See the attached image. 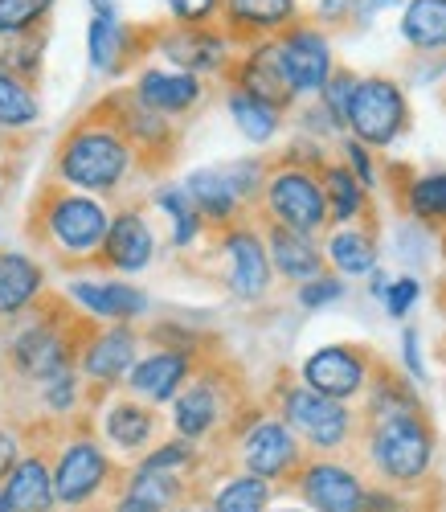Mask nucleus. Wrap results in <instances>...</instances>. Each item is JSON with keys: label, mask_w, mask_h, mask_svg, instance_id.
Here are the masks:
<instances>
[{"label": "nucleus", "mask_w": 446, "mask_h": 512, "mask_svg": "<svg viewBox=\"0 0 446 512\" xmlns=\"http://www.w3.org/2000/svg\"><path fill=\"white\" fill-rule=\"evenodd\" d=\"M131 160H136V148L127 144V136L111 119H99L74 127L62 140L58 177L78 193H115L131 173Z\"/></svg>", "instance_id": "nucleus-1"}, {"label": "nucleus", "mask_w": 446, "mask_h": 512, "mask_svg": "<svg viewBox=\"0 0 446 512\" xmlns=\"http://www.w3.org/2000/svg\"><path fill=\"white\" fill-rule=\"evenodd\" d=\"M369 455L377 463V472L393 484H418L430 463H434V431L430 422L418 414H389L373 418L369 431Z\"/></svg>", "instance_id": "nucleus-2"}, {"label": "nucleus", "mask_w": 446, "mask_h": 512, "mask_svg": "<svg viewBox=\"0 0 446 512\" xmlns=\"http://www.w3.org/2000/svg\"><path fill=\"white\" fill-rule=\"evenodd\" d=\"M262 205L271 213L275 226L299 230L316 238L332 218H328V193L316 168L307 164H279L262 189Z\"/></svg>", "instance_id": "nucleus-3"}, {"label": "nucleus", "mask_w": 446, "mask_h": 512, "mask_svg": "<svg viewBox=\"0 0 446 512\" xmlns=\"http://www.w3.org/2000/svg\"><path fill=\"white\" fill-rule=\"evenodd\" d=\"M111 218H115V213L99 197L70 193V189L54 193L46 201V209H41V222H46L50 242L62 254H70V259H86V254L103 250L107 230H111Z\"/></svg>", "instance_id": "nucleus-4"}, {"label": "nucleus", "mask_w": 446, "mask_h": 512, "mask_svg": "<svg viewBox=\"0 0 446 512\" xmlns=\"http://www.w3.org/2000/svg\"><path fill=\"white\" fill-rule=\"evenodd\" d=\"M410 127V103L406 91L385 74L361 78V87L348 107V136L361 140L365 148H389Z\"/></svg>", "instance_id": "nucleus-5"}, {"label": "nucleus", "mask_w": 446, "mask_h": 512, "mask_svg": "<svg viewBox=\"0 0 446 512\" xmlns=\"http://www.w3.org/2000/svg\"><path fill=\"white\" fill-rule=\"evenodd\" d=\"M283 422L307 443L311 451H340L352 439V410L348 402H336L328 394H316L303 381L283 390Z\"/></svg>", "instance_id": "nucleus-6"}, {"label": "nucleus", "mask_w": 446, "mask_h": 512, "mask_svg": "<svg viewBox=\"0 0 446 512\" xmlns=\"http://www.w3.org/2000/svg\"><path fill=\"white\" fill-rule=\"evenodd\" d=\"M221 250H226V287L234 300L254 304L271 291L275 279V263L271 250H266V238L254 226H230L221 234Z\"/></svg>", "instance_id": "nucleus-7"}, {"label": "nucleus", "mask_w": 446, "mask_h": 512, "mask_svg": "<svg viewBox=\"0 0 446 512\" xmlns=\"http://www.w3.org/2000/svg\"><path fill=\"white\" fill-rule=\"evenodd\" d=\"M369 369L373 361L356 345H324L299 365V381L336 402H352L369 390Z\"/></svg>", "instance_id": "nucleus-8"}, {"label": "nucleus", "mask_w": 446, "mask_h": 512, "mask_svg": "<svg viewBox=\"0 0 446 512\" xmlns=\"http://www.w3.org/2000/svg\"><path fill=\"white\" fill-rule=\"evenodd\" d=\"M275 41H279L283 70H287V78H291L295 99H303V95H320V91L328 87V78L336 74L328 37H324L316 25L295 21V25H291L287 33H279Z\"/></svg>", "instance_id": "nucleus-9"}, {"label": "nucleus", "mask_w": 446, "mask_h": 512, "mask_svg": "<svg viewBox=\"0 0 446 512\" xmlns=\"http://www.w3.org/2000/svg\"><path fill=\"white\" fill-rule=\"evenodd\" d=\"M242 463L250 476H262L271 484L283 476H299L303 467L299 435L283 418H254V426L242 435Z\"/></svg>", "instance_id": "nucleus-10"}, {"label": "nucleus", "mask_w": 446, "mask_h": 512, "mask_svg": "<svg viewBox=\"0 0 446 512\" xmlns=\"http://www.w3.org/2000/svg\"><path fill=\"white\" fill-rule=\"evenodd\" d=\"M299 492L311 512H365V484L336 459H311L299 467Z\"/></svg>", "instance_id": "nucleus-11"}, {"label": "nucleus", "mask_w": 446, "mask_h": 512, "mask_svg": "<svg viewBox=\"0 0 446 512\" xmlns=\"http://www.w3.org/2000/svg\"><path fill=\"white\" fill-rule=\"evenodd\" d=\"M111 476V459L107 451L95 443V439H74L62 447L58 455V467H54V492H58V504L74 508V504H86L91 496L103 492Z\"/></svg>", "instance_id": "nucleus-12"}, {"label": "nucleus", "mask_w": 446, "mask_h": 512, "mask_svg": "<svg viewBox=\"0 0 446 512\" xmlns=\"http://www.w3.org/2000/svg\"><path fill=\"white\" fill-rule=\"evenodd\" d=\"M160 54L185 74H217L230 66V37L209 25H176L160 37Z\"/></svg>", "instance_id": "nucleus-13"}, {"label": "nucleus", "mask_w": 446, "mask_h": 512, "mask_svg": "<svg viewBox=\"0 0 446 512\" xmlns=\"http://www.w3.org/2000/svg\"><path fill=\"white\" fill-rule=\"evenodd\" d=\"M189 377H193V353L189 349H160L152 357H140L123 386L131 390V398L160 406V402H176V394L189 386Z\"/></svg>", "instance_id": "nucleus-14"}, {"label": "nucleus", "mask_w": 446, "mask_h": 512, "mask_svg": "<svg viewBox=\"0 0 446 512\" xmlns=\"http://www.w3.org/2000/svg\"><path fill=\"white\" fill-rule=\"evenodd\" d=\"M234 87L275 103V107H291L295 103V91H291V78L283 70V54H279V41L266 37V41H254V46L238 58L234 66Z\"/></svg>", "instance_id": "nucleus-15"}, {"label": "nucleus", "mask_w": 446, "mask_h": 512, "mask_svg": "<svg viewBox=\"0 0 446 512\" xmlns=\"http://www.w3.org/2000/svg\"><path fill=\"white\" fill-rule=\"evenodd\" d=\"M66 291L86 316L107 320V324H131L136 316L148 312V295L119 279H70Z\"/></svg>", "instance_id": "nucleus-16"}, {"label": "nucleus", "mask_w": 446, "mask_h": 512, "mask_svg": "<svg viewBox=\"0 0 446 512\" xmlns=\"http://www.w3.org/2000/svg\"><path fill=\"white\" fill-rule=\"evenodd\" d=\"M9 357H13L17 373L41 381V386H46L50 377H58V373L70 369V345H66V336L50 320H37L25 332H17Z\"/></svg>", "instance_id": "nucleus-17"}, {"label": "nucleus", "mask_w": 446, "mask_h": 512, "mask_svg": "<svg viewBox=\"0 0 446 512\" xmlns=\"http://www.w3.org/2000/svg\"><path fill=\"white\" fill-rule=\"evenodd\" d=\"M140 361V332L127 324H111L103 328L91 345L82 349V373L99 381V386H115V381H127V373Z\"/></svg>", "instance_id": "nucleus-18"}, {"label": "nucleus", "mask_w": 446, "mask_h": 512, "mask_svg": "<svg viewBox=\"0 0 446 512\" xmlns=\"http://www.w3.org/2000/svg\"><path fill=\"white\" fill-rule=\"evenodd\" d=\"M156 259V234L140 209H119L111 218L107 242H103V263L123 271V275H140Z\"/></svg>", "instance_id": "nucleus-19"}, {"label": "nucleus", "mask_w": 446, "mask_h": 512, "mask_svg": "<svg viewBox=\"0 0 446 512\" xmlns=\"http://www.w3.org/2000/svg\"><path fill=\"white\" fill-rule=\"evenodd\" d=\"M221 17H226V29L242 41H266L279 37L295 25L299 17V0H221Z\"/></svg>", "instance_id": "nucleus-20"}, {"label": "nucleus", "mask_w": 446, "mask_h": 512, "mask_svg": "<svg viewBox=\"0 0 446 512\" xmlns=\"http://www.w3.org/2000/svg\"><path fill=\"white\" fill-rule=\"evenodd\" d=\"M221 418H226V398H221V386L213 377L189 381L172 402V426H176V435L189 439V443L209 439Z\"/></svg>", "instance_id": "nucleus-21"}, {"label": "nucleus", "mask_w": 446, "mask_h": 512, "mask_svg": "<svg viewBox=\"0 0 446 512\" xmlns=\"http://www.w3.org/2000/svg\"><path fill=\"white\" fill-rule=\"evenodd\" d=\"M136 95L148 111H156V115H185V111H193L197 103H201V95H205V87H201V78L197 74H185V70H160V66H152V70H144L140 78H136Z\"/></svg>", "instance_id": "nucleus-22"}, {"label": "nucleus", "mask_w": 446, "mask_h": 512, "mask_svg": "<svg viewBox=\"0 0 446 512\" xmlns=\"http://www.w3.org/2000/svg\"><path fill=\"white\" fill-rule=\"evenodd\" d=\"M266 250H271L275 271L291 283H307V279L324 275V263H328L324 246H316L311 234H299V230H287V226H275V222L266 226Z\"/></svg>", "instance_id": "nucleus-23"}, {"label": "nucleus", "mask_w": 446, "mask_h": 512, "mask_svg": "<svg viewBox=\"0 0 446 512\" xmlns=\"http://www.w3.org/2000/svg\"><path fill=\"white\" fill-rule=\"evenodd\" d=\"M185 189H189V197L197 201L205 226H217V230L238 226V218H242V197L230 189L226 173H221V164H217V168H197V173H189V177H185Z\"/></svg>", "instance_id": "nucleus-24"}, {"label": "nucleus", "mask_w": 446, "mask_h": 512, "mask_svg": "<svg viewBox=\"0 0 446 512\" xmlns=\"http://www.w3.org/2000/svg\"><path fill=\"white\" fill-rule=\"evenodd\" d=\"M115 119V127L127 136V144L131 148H140V152H172V140H176V132H172V119L168 115H156V111H148L136 95L131 99H119L115 103V111H111Z\"/></svg>", "instance_id": "nucleus-25"}, {"label": "nucleus", "mask_w": 446, "mask_h": 512, "mask_svg": "<svg viewBox=\"0 0 446 512\" xmlns=\"http://www.w3.org/2000/svg\"><path fill=\"white\" fill-rule=\"evenodd\" d=\"M41 287H46V271L37 259L21 250H0V316H17L25 312Z\"/></svg>", "instance_id": "nucleus-26"}, {"label": "nucleus", "mask_w": 446, "mask_h": 512, "mask_svg": "<svg viewBox=\"0 0 446 512\" xmlns=\"http://www.w3.org/2000/svg\"><path fill=\"white\" fill-rule=\"evenodd\" d=\"M5 500L13 512H50L58 504V492H54V472L37 455L21 459L9 480H5Z\"/></svg>", "instance_id": "nucleus-27"}, {"label": "nucleus", "mask_w": 446, "mask_h": 512, "mask_svg": "<svg viewBox=\"0 0 446 512\" xmlns=\"http://www.w3.org/2000/svg\"><path fill=\"white\" fill-rule=\"evenodd\" d=\"M103 435L119 447V451H144L156 435V414L148 402H136V398H127V402H115L107 406V418H103Z\"/></svg>", "instance_id": "nucleus-28"}, {"label": "nucleus", "mask_w": 446, "mask_h": 512, "mask_svg": "<svg viewBox=\"0 0 446 512\" xmlns=\"http://www.w3.org/2000/svg\"><path fill=\"white\" fill-rule=\"evenodd\" d=\"M226 107H230V115H234V127H238V132H242L250 144H271V140L279 136L283 107L266 103V99H258V95H250V91H242V87H230Z\"/></svg>", "instance_id": "nucleus-29"}, {"label": "nucleus", "mask_w": 446, "mask_h": 512, "mask_svg": "<svg viewBox=\"0 0 446 512\" xmlns=\"http://www.w3.org/2000/svg\"><path fill=\"white\" fill-rule=\"evenodd\" d=\"M401 37L422 54L446 50V0H406V9H401Z\"/></svg>", "instance_id": "nucleus-30"}, {"label": "nucleus", "mask_w": 446, "mask_h": 512, "mask_svg": "<svg viewBox=\"0 0 446 512\" xmlns=\"http://www.w3.org/2000/svg\"><path fill=\"white\" fill-rule=\"evenodd\" d=\"M328 263L336 275H373L377 271V238L352 226H336V234L324 242Z\"/></svg>", "instance_id": "nucleus-31"}, {"label": "nucleus", "mask_w": 446, "mask_h": 512, "mask_svg": "<svg viewBox=\"0 0 446 512\" xmlns=\"http://www.w3.org/2000/svg\"><path fill=\"white\" fill-rule=\"evenodd\" d=\"M320 181H324V193H328V218L336 226H352L356 218H361L369 189L352 177L348 164H324L320 168Z\"/></svg>", "instance_id": "nucleus-32"}, {"label": "nucleus", "mask_w": 446, "mask_h": 512, "mask_svg": "<svg viewBox=\"0 0 446 512\" xmlns=\"http://www.w3.org/2000/svg\"><path fill=\"white\" fill-rule=\"evenodd\" d=\"M86 54L99 74H115L127 54V29L119 25V13H95L86 25Z\"/></svg>", "instance_id": "nucleus-33"}, {"label": "nucleus", "mask_w": 446, "mask_h": 512, "mask_svg": "<svg viewBox=\"0 0 446 512\" xmlns=\"http://www.w3.org/2000/svg\"><path fill=\"white\" fill-rule=\"evenodd\" d=\"M156 205L168 213V222H172V246L176 250H185V246H193L201 238L205 218H201V209H197V201L189 197L185 185H160L156 189Z\"/></svg>", "instance_id": "nucleus-34"}, {"label": "nucleus", "mask_w": 446, "mask_h": 512, "mask_svg": "<svg viewBox=\"0 0 446 512\" xmlns=\"http://www.w3.org/2000/svg\"><path fill=\"white\" fill-rule=\"evenodd\" d=\"M406 209L422 230H446V173H422L406 185Z\"/></svg>", "instance_id": "nucleus-35"}, {"label": "nucleus", "mask_w": 446, "mask_h": 512, "mask_svg": "<svg viewBox=\"0 0 446 512\" xmlns=\"http://www.w3.org/2000/svg\"><path fill=\"white\" fill-rule=\"evenodd\" d=\"M37 119H41V103L29 91V82L0 66V127L5 132H25Z\"/></svg>", "instance_id": "nucleus-36"}, {"label": "nucleus", "mask_w": 446, "mask_h": 512, "mask_svg": "<svg viewBox=\"0 0 446 512\" xmlns=\"http://www.w3.org/2000/svg\"><path fill=\"white\" fill-rule=\"evenodd\" d=\"M422 402L414 394V381H406V373H393L381 369L373 377V390H369V418H389V414H418Z\"/></svg>", "instance_id": "nucleus-37"}, {"label": "nucleus", "mask_w": 446, "mask_h": 512, "mask_svg": "<svg viewBox=\"0 0 446 512\" xmlns=\"http://www.w3.org/2000/svg\"><path fill=\"white\" fill-rule=\"evenodd\" d=\"M271 496H275V484L262 480V476H234L230 484H221L217 496H213V508L217 512H266L271 508Z\"/></svg>", "instance_id": "nucleus-38"}, {"label": "nucleus", "mask_w": 446, "mask_h": 512, "mask_svg": "<svg viewBox=\"0 0 446 512\" xmlns=\"http://www.w3.org/2000/svg\"><path fill=\"white\" fill-rule=\"evenodd\" d=\"M54 9V0H0V37H25L33 33V25L46 21V13Z\"/></svg>", "instance_id": "nucleus-39"}, {"label": "nucleus", "mask_w": 446, "mask_h": 512, "mask_svg": "<svg viewBox=\"0 0 446 512\" xmlns=\"http://www.w3.org/2000/svg\"><path fill=\"white\" fill-rule=\"evenodd\" d=\"M127 492H136V496H144V500H152L156 508L168 512V508H181L185 484L176 476H168V472H140V467H136V476H131Z\"/></svg>", "instance_id": "nucleus-40"}, {"label": "nucleus", "mask_w": 446, "mask_h": 512, "mask_svg": "<svg viewBox=\"0 0 446 512\" xmlns=\"http://www.w3.org/2000/svg\"><path fill=\"white\" fill-rule=\"evenodd\" d=\"M356 87H361V78H356L352 70H336V74L328 78V87L316 95V99H320V107H324V111L336 119L340 132H348V107H352Z\"/></svg>", "instance_id": "nucleus-41"}, {"label": "nucleus", "mask_w": 446, "mask_h": 512, "mask_svg": "<svg viewBox=\"0 0 446 512\" xmlns=\"http://www.w3.org/2000/svg\"><path fill=\"white\" fill-rule=\"evenodd\" d=\"M193 459H197V447H193L189 439L176 435V439L152 447L136 467H140V472H168V476H176V472H181V467H189Z\"/></svg>", "instance_id": "nucleus-42"}, {"label": "nucleus", "mask_w": 446, "mask_h": 512, "mask_svg": "<svg viewBox=\"0 0 446 512\" xmlns=\"http://www.w3.org/2000/svg\"><path fill=\"white\" fill-rule=\"evenodd\" d=\"M221 173H226V181H230V189L242 197V205L246 201H254V197H262V189H266V164L262 160H234V164H221Z\"/></svg>", "instance_id": "nucleus-43"}, {"label": "nucleus", "mask_w": 446, "mask_h": 512, "mask_svg": "<svg viewBox=\"0 0 446 512\" xmlns=\"http://www.w3.org/2000/svg\"><path fill=\"white\" fill-rule=\"evenodd\" d=\"M0 66L29 82V78L41 70V46H33L29 33H25V37H9V41H5V54H0Z\"/></svg>", "instance_id": "nucleus-44"}, {"label": "nucleus", "mask_w": 446, "mask_h": 512, "mask_svg": "<svg viewBox=\"0 0 446 512\" xmlns=\"http://www.w3.org/2000/svg\"><path fill=\"white\" fill-rule=\"evenodd\" d=\"M295 300H299V308H307V312H320V308L344 300V279H340V275H316V279L299 283Z\"/></svg>", "instance_id": "nucleus-45"}, {"label": "nucleus", "mask_w": 446, "mask_h": 512, "mask_svg": "<svg viewBox=\"0 0 446 512\" xmlns=\"http://www.w3.org/2000/svg\"><path fill=\"white\" fill-rule=\"evenodd\" d=\"M418 295H422L418 275H397V279H389V291H385L381 304H385V312L393 320H406L414 312V304H418Z\"/></svg>", "instance_id": "nucleus-46"}, {"label": "nucleus", "mask_w": 446, "mask_h": 512, "mask_svg": "<svg viewBox=\"0 0 446 512\" xmlns=\"http://www.w3.org/2000/svg\"><path fill=\"white\" fill-rule=\"evenodd\" d=\"M344 164L352 168V177L361 181L365 189H377L381 185V177H377V164H373V148H365L361 140H344Z\"/></svg>", "instance_id": "nucleus-47"}, {"label": "nucleus", "mask_w": 446, "mask_h": 512, "mask_svg": "<svg viewBox=\"0 0 446 512\" xmlns=\"http://www.w3.org/2000/svg\"><path fill=\"white\" fill-rule=\"evenodd\" d=\"M164 5L181 25H209L221 13V0H164Z\"/></svg>", "instance_id": "nucleus-48"}, {"label": "nucleus", "mask_w": 446, "mask_h": 512, "mask_svg": "<svg viewBox=\"0 0 446 512\" xmlns=\"http://www.w3.org/2000/svg\"><path fill=\"white\" fill-rule=\"evenodd\" d=\"M74 398H78V373H74V365H70L66 373H58V377L46 381V406L58 410V414H66V410L74 406Z\"/></svg>", "instance_id": "nucleus-49"}, {"label": "nucleus", "mask_w": 446, "mask_h": 512, "mask_svg": "<svg viewBox=\"0 0 446 512\" xmlns=\"http://www.w3.org/2000/svg\"><path fill=\"white\" fill-rule=\"evenodd\" d=\"M401 365H406L410 381H426V361H422V336H418V328L401 332Z\"/></svg>", "instance_id": "nucleus-50"}, {"label": "nucleus", "mask_w": 446, "mask_h": 512, "mask_svg": "<svg viewBox=\"0 0 446 512\" xmlns=\"http://www.w3.org/2000/svg\"><path fill=\"white\" fill-rule=\"evenodd\" d=\"M406 504H401L393 492H381V488H369L365 492V512H401Z\"/></svg>", "instance_id": "nucleus-51"}, {"label": "nucleus", "mask_w": 446, "mask_h": 512, "mask_svg": "<svg viewBox=\"0 0 446 512\" xmlns=\"http://www.w3.org/2000/svg\"><path fill=\"white\" fill-rule=\"evenodd\" d=\"M17 463H21V459H17V439L0 431V480H9V472H13Z\"/></svg>", "instance_id": "nucleus-52"}, {"label": "nucleus", "mask_w": 446, "mask_h": 512, "mask_svg": "<svg viewBox=\"0 0 446 512\" xmlns=\"http://www.w3.org/2000/svg\"><path fill=\"white\" fill-rule=\"evenodd\" d=\"M111 512H164V508H156L152 500H144V496H136V492H123V500H119Z\"/></svg>", "instance_id": "nucleus-53"}, {"label": "nucleus", "mask_w": 446, "mask_h": 512, "mask_svg": "<svg viewBox=\"0 0 446 512\" xmlns=\"http://www.w3.org/2000/svg\"><path fill=\"white\" fill-rule=\"evenodd\" d=\"M385 291H389V275L377 267V271L369 275V295H377V300H385Z\"/></svg>", "instance_id": "nucleus-54"}, {"label": "nucleus", "mask_w": 446, "mask_h": 512, "mask_svg": "<svg viewBox=\"0 0 446 512\" xmlns=\"http://www.w3.org/2000/svg\"><path fill=\"white\" fill-rule=\"evenodd\" d=\"M172 512H217L213 504H181V508H172Z\"/></svg>", "instance_id": "nucleus-55"}, {"label": "nucleus", "mask_w": 446, "mask_h": 512, "mask_svg": "<svg viewBox=\"0 0 446 512\" xmlns=\"http://www.w3.org/2000/svg\"><path fill=\"white\" fill-rule=\"evenodd\" d=\"M95 13H115V0H91Z\"/></svg>", "instance_id": "nucleus-56"}, {"label": "nucleus", "mask_w": 446, "mask_h": 512, "mask_svg": "<svg viewBox=\"0 0 446 512\" xmlns=\"http://www.w3.org/2000/svg\"><path fill=\"white\" fill-rule=\"evenodd\" d=\"M0 512H13V508H9V500H5V488H0Z\"/></svg>", "instance_id": "nucleus-57"}, {"label": "nucleus", "mask_w": 446, "mask_h": 512, "mask_svg": "<svg viewBox=\"0 0 446 512\" xmlns=\"http://www.w3.org/2000/svg\"><path fill=\"white\" fill-rule=\"evenodd\" d=\"M266 512H303V508H266Z\"/></svg>", "instance_id": "nucleus-58"}]
</instances>
